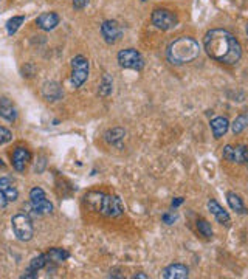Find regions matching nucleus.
<instances>
[{
    "mask_svg": "<svg viewBox=\"0 0 248 279\" xmlns=\"http://www.w3.org/2000/svg\"><path fill=\"white\" fill-rule=\"evenodd\" d=\"M87 78H89V59L82 54H78L71 59V86L75 89L82 87Z\"/></svg>",
    "mask_w": 248,
    "mask_h": 279,
    "instance_id": "5",
    "label": "nucleus"
},
{
    "mask_svg": "<svg viewBox=\"0 0 248 279\" xmlns=\"http://www.w3.org/2000/svg\"><path fill=\"white\" fill-rule=\"evenodd\" d=\"M11 228H12L14 236H16L17 239L22 241V242L31 241L33 236H34V228H33L31 219L26 214H16L11 219Z\"/></svg>",
    "mask_w": 248,
    "mask_h": 279,
    "instance_id": "4",
    "label": "nucleus"
},
{
    "mask_svg": "<svg viewBox=\"0 0 248 279\" xmlns=\"http://www.w3.org/2000/svg\"><path fill=\"white\" fill-rule=\"evenodd\" d=\"M199 54H200L199 42L189 36H182L176 40H172L166 50L168 61L176 65L193 62L194 59L199 58Z\"/></svg>",
    "mask_w": 248,
    "mask_h": 279,
    "instance_id": "2",
    "label": "nucleus"
},
{
    "mask_svg": "<svg viewBox=\"0 0 248 279\" xmlns=\"http://www.w3.org/2000/svg\"><path fill=\"white\" fill-rule=\"evenodd\" d=\"M64 92L59 82L56 81H47L42 84V96L45 98L47 101H59L62 98Z\"/></svg>",
    "mask_w": 248,
    "mask_h": 279,
    "instance_id": "9",
    "label": "nucleus"
},
{
    "mask_svg": "<svg viewBox=\"0 0 248 279\" xmlns=\"http://www.w3.org/2000/svg\"><path fill=\"white\" fill-rule=\"evenodd\" d=\"M124 135H126V132H124V129H120V128H115V129H110V131H107L106 132V141L109 143V144H120V141L124 138Z\"/></svg>",
    "mask_w": 248,
    "mask_h": 279,
    "instance_id": "20",
    "label": "nucleus"
},
{
    "mask_svg": "<svg viewBox=\"0 0 248 279\" xmlns=\"http://www.w3.org/2000/svg\"><path fill=\"white\" fill-rule=\"evenodd\" d=\"M152 25L155 28L162 31H169L172 28H176L179 25V17L169 9L165 8H157L152 11V16H151Z\"/></svg>",
    "mask_w": 248,
    "mask_h": 279,
    "instance_id": "6",
    "label": "nucleus"
},
{
    "mask_svg": "<svg viewBox=\"0 0 248 279\" xmlns=\"http://www.w3.org/2000/svg\"><path fill=\"white\" fill-rule=\"evenodd\" d=\"M90 0H73V8L75 9H84L87 5H89Z\"/></svg>",
    "mask_w": 248,
    "mask_h": 279,
    "instance_id": "29",
    "label": "nucleus"
},
{
    "mask_svg": "<svg viewBox=\"0 0 248 279\" xmlns=\"http://www.w3.org/2000/svg\"><path fill=\"white\" fill-rule=\"evenodd\" d=\"M0 117L8 120V121H16V118H17L16 109H14L11 101L6 100V98H0Z\"/></svg>",
    "mask_w": 248,
    "mask_h": 279,
    "instance_id": "16",
    "label": "nucleus"
},
{
    "mask_svg": "<svg viewBox=\"0 0 248 279\" xmlns=\"http://www.w3.org/2000/svg\"><path fill=\"white\" fill-rule=\"evenodd\" d=\"M8 205V199H6V195H5V192L0 189V209L2 208H5Z\"/></svg>",
    "mask_w": 248,
    "mask_h": 279,
    "instance_id": "30",
    "label": "nucleus"
},
{
    "mask_svg": "<svg viewBox=\"0 0 248 279\" xmlns=\"http://www.w3.org/2000/svg\"><path fill=\"white\" fill-rule=\"evenodd\" d=\"M134 278H135V279H137V278H140V279H148V276L143 275V273H138V275H135Z\"/></svg>",
    "mask_w": 248,
    "mask_h": 279,
    "instance_id": "35",
    "label": "nucleus"
},
{
    "mask_svg": "<svg viewBox=\"0 0 248 279\" xmlns=\"http://www.w3.org/2000/svg\"><path fill=\"white\" fill-rule=\"evenodd\" d=\"M197 230L202 236H205L207 239L213 237V228H211V223L205 219H197Z\"/></svg>",
    "mask_w": 248,
    "mask_h": 279,
    "instance_id": "24",
    "label": "nucleus"
},
{
    "mask_svg": "<svg viewBox=\"0 0 248 279\" xmlns=\"http://www.w3.org/2000/svg\"><path fill=\"white\" fill-rule=\"evenodd\" d=\"M203 47L211 59L221 64L235 65L242 58V47L239 40L222 28L210 30L203 37Z\"/></svg>",
    "mask_w": 248,
    "mask_h": 279,
    "instance_id": "1",
    "label": "nucleus"
},
{
    "mask_svg": "<svg viewBox=\"0 0 248 279\" xmlns=\"http://www.w3.org/2000/svg\"><path fill=\"white\" fill-rule=\"evenodd\" d=\"M112 90H113V79L109 76V73H104L103 75V81H101V84H99L98 93H99V96L106 98V96H109L112 93Z\"/></svg>",
    "mask_w": 248,
    "mask_h": 279,
    "instance_id": "21",
    "label": "nucleus"
},
{
    "mask_svg": "<svg viewBox=\"0 0 248 279\" xmlns=\"http://www.w3.org/2000/svg\"><path fill=\"white\" fill-rule=\"evenodd\" d=\"M227 202H228V205H230V208L233 209V211H236L238 214H247L248 213L245 205L242 203V199L239 197L236 192H231L230 191L227 194Z\"/></svg>",
    "mask_w": 248,
    "mask_h": 279,
    "instance_id": "17",
    "label": "nucleus"
},
{
    "mask_svg": "<svg viewBox=\"0 0 248 279\" xmlns=\"http://www.w3.org/2000/svg\"><path fill=\"white\" fill-rule=\"evenodd\" d=\"M11 140H12V134H11V131L6 129V128H2V126H0V146L5 144V143H9Z\"/></svg>",
    "mask_w": 248,
    "mask_h": 279,
    "instance_id": "26",
    "label": "nucleus"
},
{
    "mask_svg": "<svg viewBox=\"0 0 248 279\" xmlns=\"http://www.w3.org/2000/svg\"><path fill=\"white\" fill-rule=\"evenodd\" d=\"M2 191L5 192V195H6L8 202H14V200H17V197H19V192H17V189L14 188L12 185H11V186H8V188H5V189H2Z\"/></svg>",
    "mask_w": 248,
    "mask_h": 279,
    "instance_id": "27",
    "label": "nucleus"
},
{
    "mask_svg": "<svg viewBox=\"0 0 248 279\" xmlns=\"http://www.w3.org/2000/svg\"><path fill=\"white\" fill-rule=\"evenodd\" d=\"M245 146L239 144V146H225L224 150H222V155L227 161H231V163H244V153H245Z\"/></svg>",
    "mask_w": 248,
    "mask_h": 279,
    "instance_id": "12",
    "label": "nucleus"
},
{
    "mask_svg": "<svg viewBox=\"0 0 248 279\" xmlns=\"http://www.w3.org/2000/svg\"><path fill=\"white\" fill-rule=\"evenodd\" d=\"M163 220L168 223V225H172L174 220H176V216H172V214H165V216H163Z\"/></svg>",
    "mask_w": 248,
    "mask_h": 279,
    "instance_id": "32",
    "label": "nucleus"
},
{
    "mask_svg": "<svg viewBox=\"0 0 248 279\" xmlns=\"http://www.w3.org/2000/svg\"><path fill=\"white\" fill-rule=\"evenodd\" d=\"M45 255H47L50 264H61V262H64L70 258L68 251H65L64 248H51Z\"/></svg>",
    "mask_w": 248,
    "mask_h": 279,
    "instance_id": "19",
    "label": "nucleus"
},
{
    "mask_svg": "<svg viewBox=\"0 0 248 279\" xmlns=\"http://www.w3.org/2000/svg\"><path fill=\"white\" fill-rule=\"evenodd\" d=\"M50 262H48V258H47V255L43 253V255H37L36 258H33L31 259V262H30V270H34V272H39V270H42V269H45L47 265H48Z\"/></svg>",
    "mask_w": 248,
    "mask_h": 279,
    "instance_id": "23",
    "label": "nucleus"
},
{
    "mask_svg": "<svg viewBox=\"0 0 248 279\" xmlns=\"http://www.w3.org/2000/svg\"><path fill=\"white\" fill-rule=\"evenodd\" d=\"M61 17L57 16L54 11H47V12H42L40 16L36 19V25L43 31H51L54 28L59 25Z\"/></svg>",
    "mask_w": 248,
    "mask_h": 279,
    "instance_id": "10",
    "label": "nucleus"
},
{
    "mask_svg": "<svg viewBox=\"0 0 248 279\" xmlns=\"http://www.w3.org/2000/svg\"><path fill=\"white\" fill-rule=\"evenodd\" d=\"M118 64L123 68H129V70H140L144 68V59L140 51H137L135 48H126L121 50L118 53Z\"/></svg>",
    "mask_w": 248,
    "mask_h": 279,
    "instance_id": "7",
    "label": "nucleus"
},
{
    "mask_svg": "<svg viewBox=\"0 0 248 279\" xmlns=\"http://www.w3.org/2000/svg\"><path fill=\"white\" fill-rule=\"evenodd\" d=\"M101 34L107 44H116L123 36V28L116 20H104L101 25Z\"/></svg>",
    "mask_w": 248,
    "mask_h": 279,
    "instance_id": "8",
    "label": "nucleus"
},
{
    "mask_svg": "<svg viewBox=\"0 0 248 279\" xmlns=\"http://www.w3.org/2000/svg\"><path fill=\"white\" fill-rule=\"evenodd\" d=\"M23 22H25V16H14V17H11V19L6 22V33H8L9 36L16 34L17 30L22 26Z\"/></svg>",
    "mask_w": 248,
    "mask_h": 279,
    "instance_id": "22",
    "label": "nucleus"
},
{
    "mask_svg": "<svg viewBox=\"0 0 248 279\" xmlns=\"http://www.w3.org/2000/svg\"><path fill=\"white\" fill-rule=\"evenodd\" d=\"M208 209L211 211V214L216 217V220L221 223V225H225V227H230L231 225V217H230V214L225 211V209L219 205L214 199H211L210 202H208Z\"/></svg>",
    "mask_w": 248,
    "mask_h": 279,
    "instance_id": "13",
    "label": "nucleus"
},
{
    "mask_svg": "<svg viewBox=\"0 0 248 279\" xmlns=\"http://www.w3.org/2000/svg\"><path fill=\"white\" fill-rule=\"evenodd\" d=\"M244 163H245L247 167H248V147L245 149V153H244Z\"/></svg>",
    "mask_w": 248,
    "mask_h": 279,
    "instance_id": "34",
    "label": "nucleus"
},
{
    "mask_svg": "<svg viewBox=\"0 0 248 279\" xmlns=\"http://www.w3.org/2000/svg\"><path fill=\"white\" fill-rule=\"evenodd\" d=\"M30 206L34 211V214L40 216V214H50L53 211V205L51 202H48L45 197L40 199V200H36V202H30Z\"/></svg>",
    "mask_w": 248,
    "mask_h": 279,
    "instance_id": "18",
    "label": "nucleus"
},
{
    "mask_svg": "<svg viewBox=\"0 0 248 279\" xmlns=\"http://www.w3.org/2000/svg\"><path fill=\"white\" fill-rule=\"evenodd\" d=\"M228 128H230V123L225 117H217L211 121V129H213V135L216 140L222 138L227 134Z\"/></svg>",
    "mask_w": 248,
    "mask_h": 279,
    "instance_id": "15",
    "label": "nucleus"
},
{
    "mask_svg": "<svg viewBox=\"0 0 248 279\" xmlns=\"http://www.w3.org/2000/svg\"><path fill=\"white\" fill-rule=\"evenodd\" d=\"M247 34H248V25H247Z\"/></svg>",
    "mask_w": 248,
    "mask_h": 279,
    "instance_id": "37",
    "label": "nucleus"
},
{
    "mask_svg": "<svg viewBox=\"0 0 248 279\" xmlns=\"http://www.w3.org/2000/svg\"><path fill=\"white\" fill-rule=\"evenodd\" d=\"M85 202H89L98 213L106 217H118L124 213V205L116 195H107L99 192H90L85 195Z\"/></svg>",
    "mask_w": 248,
    "mask_h": 279,
    "instance_id": "3",
    "label": "nucleus"
},
{
    "mask_svg": "<svg viewBox=\"0 0 248 279\" xmlns=\"http://www.w3.org/2000/svg\"><path fill=\"white\" fill-rule=\"evenodd\" d=\"M189 270L183 264H171L169 267L163 270V278L166 279H185L188 278Z\"/></svg>",
    "mask_w": 248,
    "mask_h": 279,
    "instance_id": "14",
    "label": "nucleus"
},
{
    "mask_svg": "<svg viewBox=\"0 0 248 279\" xmlns=\"http://www.w3.org/2000/svg\"><path fill=\"white\" fill-rule=\"evenodd\" d=\"M45 197V192H43V189L42 188H33L31 191H30V202H36V200H40V199H43Z\"/></svg>",
    "mask_w": 248,
    "mask_h": 279,
    "instance_id": "28",
    "label": "nucleus"
},
{
    "mask_svg": "<svg viewBox=\"0 0 248 279\" xmlns=\"http://www.w3.org/2000/svg\"><path fill=\"white\" fill-rule=\"evenodd\" d=\"M182 203H183V199H182V197H177V199H174V200H172L171 205H172L174 208H176V206H179V205H182Z\"/></svg>",
    "mask_w": 248,
    "mask_h": 279,
    "instance_id": "33",
    "label": "nucleus"
},
{
    "mask_svg": "<svg viewBox=\"0 0 248 279\" xmlns=\"http://www.w3.org/2000/svg\"><path fill=\"white\" fill-rule=\"evenodd\" d=\"M140 2H148V0H140Z\"/></svg>",
    "mask_w": 248,
    "mask_h": 279,
    "instance_id": "36",
    "label": "nucleus"
},
{
    "mask_svg": "<svg viewBox=\"0 0 248 279\" xmlns=\"http://www.w3.org/2000/svg\"><path fill=\"white\" fill-rule=\"evenodd\" d=\"M22 278H26V279H34V278H37V272H34V270H30V269H28V270L25 272V275H22Z\"/></svg>",
    "mask_w": 248,
    "mask_h": 279,
    "instance_id": "31",
    "label": "nucleus"
},
{
    "mask_svg": "<svg viewBox=\"0 0 248 279\" xmlns=\"http://www.w3.org/2000/svg\"><path fill=\"white\" fill-rule=\"evenodd\" d=\"M247 124H248V118L247 115H239L235 121L231 123V131L233 134H241L245 128H247Z\"/></svg>",
    "mask_w": 248,
    "mask_h": 279,
    "instance_id": "25",
    "label": "nucleus"
},
{
    "mask_svg": "<svg viewBox=\"0 0 248 279\" xmlns=\"http://www.w3.org/2000/svg\"><path fill=\"white\" fill-rule=\"evenodd\" d=\"M30 160H31V153L26 147H16V150L12 152V167L17 172H23Z\"/></svg>",
    "mask_w": 248,
    "mask_h": 279,
    "instance_id": "11",
    "label": "nucleus"
}]
</instances>
